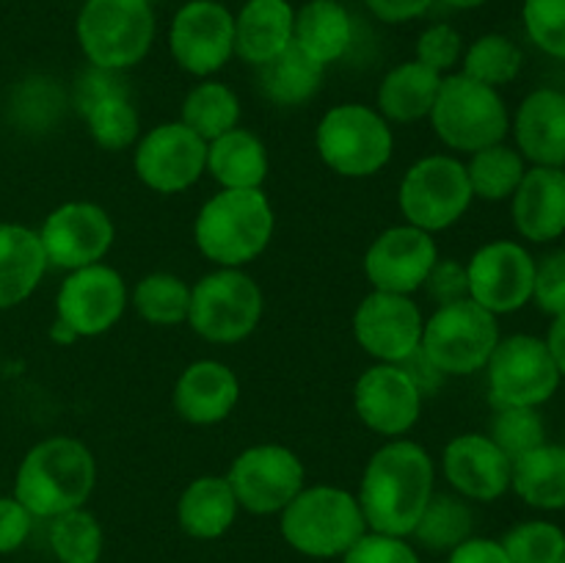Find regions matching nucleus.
Wrapping results in <instances>:
<instances>
[{"label":"nucleus","mask_w":565,"mask_h":563,"mask_svg":"<svg viewBox=\"0 0 565 563\" xmlns=\"http://www.w3.org/2000/svg\"><path fill=\"white\" fill-rule=\"evenodd\" d=\"M436 491V464L414 439H390L364 464L359 506L373 533L408 535Z\"/></svg>","instance_id":"1"},{"label":"nucleus","mask_w":565,"mask_h":563,"mask_svg":"<svg viewBox=\"0 0 565 563\" xmlns=\"http://www.w3.org/2000/svg\"><path fill=\"white\" fill-rule=\"evenodd\" d=\"M276 213L263 188H221L193 219V243L215 268H246L268 248Z\"/></svg>","instance_id":"2"},{"label":"nucleus","mask_w":565,"mask_h":563,"mask_svg":"<svg viewBox=\"0 0 565 563\" xmlns=\"http://www.w3.org/2000/svg\"><path fill=\"white\" fill-rule=\"evenodd\" d=\"M97 484V461L88 445L75 436H47L20 461L14 497L33 519H53L86 506Z\"/></svg>","instance_id":"3"},{"label":"nucleus","mask_w":565,"mask_h":563,"mask_svg":"<svg viewBox=\"0 0 565 563\" xmlns=\"http://www.w3.org/2000/svg\"><path fill=\"white\" fill-rule=\"evenodd\" d=\"M281 539L307 557H342L364 533L362 506L342 486H303L279 513Z\"/></svg>","instance_id":"4"},{"label":"nucleus","mask_w":565,"mask_h":563,"mask_svg":"<svg viewBox=\"0 0 565 563\" xmlns=\"http://www.w3.org/2000/svg\"><path fill=\"white\" fill-rule=\"evenodd\" d=\"M154 28L149 0H86L77 11L75 36L88 66L127 72L149 55Z\"/></svg>","instance_id":"5"},{"label":"nucleus","mask_w":565,"mask_h":563,"mask_svg":"<svg viewBox=\"0 0 565 563\" xmlns=\"http://www.w3.org/2000/svg\"><path fill=\"white\" fill-rule=\"evenodd\" d=\"M315 149L334 174L364 180L386 169L395 155V132L370 105L340 103L320 116Z\"/></svg>","instance_id":"6"},{"label":"nucleus","mask_w":565,"mask_h":563,"mask_svg":"<svg viewBox=\"0 0 565 563\" xmlns=\"http://www.w3.org/2000/svg\"><path fill=\"white\" fill-rule=\"evenodd\" d=\"M428 119L445 147L467 155L505 141L511 130V116L500 88L472 81L463 72L441 77L439 97Z\"/></svg>","instance_id":"7"},{"label":"nucleus","mask_w":565,"mask_h":563,"mask_svg":"<svg viewBox=\"0 0 565 563\" xmlns=\"http://www.w3.org/2000/svg\"><path fill=\"white\" fill-rule=\"evenodd\" d=\"M497 315L472 298L441 304L425 318L419 357L439 375H472L489 364L500 342Z\"/></svg>","instance_id":"8"},{"label":"nucleus","mask_w":565,"mask_h":563,"mask_svg":"<svg viewBox=\"0 0 565 563\" xmlns=\"http://www.w3.org/2000/svg\"><path fill=\"white\" fill-rule=\"evenodd\" d=\"M265 312L259 282L243 268H215L191 287L188 326L215 346L243 342L257 331Z\"/></svg>","instance_id":"9"},{"label":"nucleus","mask_w":565,"mask_h":563,"mask_svg":"<svg viewBox=\"0 0 565 563\" xmlns=\"http://www.w3.org/2000/svg\"><path fill=\"white\" fill-rule=\"evenodd\" d=\"M472 199L467 166L452 155H425L408 166L397 185V208L406 224L430 235L458 224Z\"/></svg>","instance_id":"10"},{"label":"nucleus","mask_w":565,"mask_h":563,"mask_svg":"<svg viewBox=\"0 0 565 563\" xmlns=\"http://www.w3.org/2000/svg\"><path fill=\"white\" fill-rule=\"evenodd\" d=\"M226 480L243 511L270 517L285 511L287 502L307 486V469L296 450L263 442L232 458Z\"/></svg>","instance_id":"11"},{"label":"nucleus","mask_w":565,"mask_h":563,"mask_svg":"<svg viewBox=\"0 0 565 563\" xmlns=\"http://www.w3.org/2000/svg\"><path fill=\"white\" fill-rule=\"evenodd\" d=\"M489 392L494 406H533L550 401L561 384V370L546 340L533 334H511L497 342L489 364Z\"/></svg>","instance_id":"12"},{"label":"nucleus","mask_w":565,"mask_h":563,"mask_svg":"<svg viewBox=\"0 0 565 563\" xmlns=\"http://www.w3.org/2000/svg\"><path fill=\"white\" fill-rule=\"evenodd\" d=\"M169 50L193 77H213L235 59V14L221 0H188L171 17Z\"/></svg>","instance_id":"13"},{"label":"nucleus","mask_w":565,"mask_h":563,"mask_svg":"<svg viewBox=\"0 0 565 563\" xmlns=\"http://www.w3.org/2000/svg\"><path fill=\"white\" fill-rule=\"evenodd\" d=\"M132 169L149 191L182 193L207 174V141L180 119L160 121L136 141Z\"/></svg>","instance_id":"14"},{"label":"nucleus","mask_w":565,"mask_h":563,"mask_svg":"<svg viewBox=\"0 0 565 563\" xmlns=\"http://www.w3.org/2000/svg\"><path fill=\"white\" fill-rule=\"evenodd\" d=\"M50 268L77 270L103 263L116 241V226L108 210L97 202H64L44 219L39 230Z\"/></svg>","instance_id":"15"},{"label":"nucleus","mask_w":565,"mask_h":563,"mask_svg":"<svg viewBox=\"0 0 565 563\" xmlns=\"http://www.w3.org/2000/svg\"><path fill=\"white\" fill-rule=\"evenodd\" d=\"M423 309L412 296L370 290L353 312V337L375 362L403 364L423 342Z\"/></svg>","instance_id":"16"},{"label":"nucleus","mask_w":565,"mask_h":563,"mask_svg":"<svg viewBox=\"0 0 565 563\" xmlns=\"http://www.w3.org/2000/svg\"><path fill=\"white\" fill-rule=\"evenodd\" d=\"M469 298L491 315L519 312L533 298L535 259L522 243L491 241L467 263Z\"/></svg>","instance_id":"17"},{"label":"nucleus","mask_w":565,"mask_h":563,"mask_svg":"<svg viewBox=\"0 0 565 563\" xmlns=\"http://www.w3.org/2000/svg\"><path fill=\"white\" fill-rule=\"evenodd\" d=\"M353 408L364 428L401 439L423 414V386L403 364L375 362L353 384Z\"/></svg>","instance_id":"18"},{"label":"nucleus","mask_w":565,"mask_h":563,"mask_svg":"<svg viewBox=\"0 0 565 563\" xmlns=\"http://www.w3.org/2000/svg\"><path fill=\"white\" fill-rule=\"evenodd\" d=\"M127 309V285L116 268L105 263L86 265L66 274L55 296V318L77 337H99L114 329Z\"/></svg>","instance_id":"19"},{"label":"nucleus","mask_w":565,"mask_h":563,"mask_svg":"<svg viewBox=\"0 0 565 563\" xmlns=\"http://www.w3.org/2000/svg\"><path fill=\"white\" fill-rule=\"evenodd\" d=\"M436 259H439V246L430 232L412 224H397L373 237L364 252L362 268L373 290L414 296L423 290Z\"/></svg>","instance_id":"20"},{"label":"nucleus","mask_w":565,"mask_h":563,"mask_svg":"<svg viewBox=\"0 0 565 563\" xmlns=\"http://www.w3.org/2000/svg\"><path fill=\"white\" fill-rule=\"evenodd\" d=\"M513 461L489 434H458L441 450V472L463 500L494 502L511 489Z\"/></svg>","instance_id":"21"},{"label":"nucleus","mask_w":565,"mask_h":563,"mask_svg":"<svg viewBox=\"0 0 565 563\" xmlns=\"http://www.w3.org/2000/svg\"><path fill=\"white\" fill-rule=\"evenodd\" d=\"M241 401V381L230 364L218 359L191 362L177 379L171 403L174 412L191 425H218L235 412Z\"/></svg>","instance_id":"22"},{"label":"nucleus","mask_w":565,"mask_h":563,"mask_svg":"<svg viewBox=\"0 0 565 563\" xmlns=\"http://www.w3.org/2000/svg\"><path fill=\"white\" fill-rule=\"evenodd\" d=\"M516 149L533 166L563 169L565 163V92L535 88L513 116Z\"/></svg>","instance_id":"23"},{"label":"nucleus","mask_w":565,"mask_h":563,"mask_svg":"<svg viewBox=\"0 0 565 563\" xmlns=\"http://www.w3.org/2000/svg\"><path fill=\"white\" fill-rule=\"evenodd\" d=\"M513 224L522 237L550 243L565 232V171L533 166L513 193Z\"/></svg>","instance_id":"24"},{"label":"nucleus","mask_w":565,"mask_h":563,"mask_svg":"<svg viewBox=\"0 0 565 563\" xmlns=\"http://www.w3.org/2000/svg\"><path fill=\"white\" fill-rule=\"evenodd\" d=\"M292 25L290 0H246L235 14V55L259 70L290 47Z\"/></svg>","instance_id":"25"},{"label":"nucleus","mask_w":565,"mask_h":563,"mask_svg":"<svg viewBox=\"0 0 565 563\" xmlns=\"http://www.w3.org/2000/svg\"><path fill=\"white\" fill-rule=\"evenodd\" d=\"M237 511L241 506L226 475H199L177 500V522L182 533L199 541H215L230 533Z\"/></svg>","instance_id":"26"},{"label":"nucleus","mask_w":565,"mask_h":563,"mask_svg":"<svg viewBox=\"0 0 565 563\" xmlns=\"http://www.w3.org/2000/svg\"><path fill=\"white\" fill-rule=\"evenodd\" d=\"M50 263L39 232L22 224H0V309L33 296Z\"/></svg>","instance_id":"27"},{"label":"nucleus","mask_w":565,"mask_h":563,"mask_svg":"<svg viewBox=\"0 0 565 563\" xmlns=\"http://www.w3.org/2000/svg\"><path fill=\"white\" fill-rule=\"evenodd\" d=\"M439 72L430 66L419 64L417 59L403 61V64L392 66L379 83V94H375V105L379 114L386 121L395 125H412V121L428 119L434 110L436 97H439L441 86Z\"/></svg>","instance_id":"28"},{"label":"nucleus","mask_w":565,"mask_h":563,"mask_svg":"<svg viewBox=\"0 0 565 563\" xmlns=\"http://www.w3.org/2000/svg\"><path fill=\"white\" fill-rule=\"evenodd\" d=\"M270 158L265 141L246 127H232L224 136L207 141V174L221 188H263L268 180Z\"/></svg>","instance_id":"29"},{"label":"nucleus","mask_w":565,"mask_h":563,"mask_svg":"<svg viewBox=\"0 0 565 563\" xmlns=\"http://www.w3.org/2000/svg\"><path fill=\"white\" fill-rule=\"evenodd\" d=\"M292 44L318 64H334L353 44L351 14L340 0H307L296 9Z\"/></svg>","instance_id":"30"},{"label":"nucleus","mask_w":565,"mask_h":563,"mask_svg":"<svg viewBox=\"0 0 565 563\" xmlns=\"http://www.w3.org/2000/svg\"><path fill=\"white\" fill-rule=\"evenodd\" d=\"M511 489L541 511L565 508V445H539L511 467Z\"/></svg>","instance_id":"31"},{"label":"nucleus","mask_w":565,"mask_h":563,"mask_svg":"<svg viewBox=\"0 0 565 563\" xmlns=\"http://www.w3.org/2000/svg\"><path fill=\"white\" fill-rule=\"evenodd\" d=\"M323 75V64H318L303 50L290 44L285 53H279L268 64L259 66V86H263V94L274 105L296 108V105L309 103L318 94Z\"/></svg>","instance_id":"32"},{"label":"nucleus","mask_w":565,"mask_h":563,"mask_svg":"<svg viewBox=\"0 0 565 563\" xmlns=\"http://www.w3.org/2000/svg\"><path fill=\"white\" fill-rule=\"evenodd\" d=\"M180 121L199 138L213 141L241 125V97L226 83L204 77L182 99Z\"/></svg>","instance_id":"33"},{"label":"nucleus","mask_w":565,"mask_h":563,"mask_svg":"<svg viewBox=\"0 0 565 563\" xmlns=\"http://www.w3.org/2000/svg\"><path fill=\"white\" fill-rule=\"evenodd\" d=\"M463 166H467L472 196L486 199V202L511 199L516 193L519 182H522L524 171H527L519 149L508 147L505 141L478 149V152L469 155V163Z\"/></svg>","instance_id":"34"},{"label":"nucleus","mask_w":565,"mask_h":563,"mask_svg":"<svg viewBox=\"0 0 565 563\" xmlns=\"http://www.w3.org/2000/svg\"><path fill=\"white\" fill-rule=\"evenodd\" d=\"M130 304L138 318L149 326H180L188 323L191 309V285L182 276L154 270L141 276L130 293Z\"/></svg>","instance_id":"35"},{"label":"nucleus","mask_w":565,"mask_h":563,"mask_svg":"<svg viewBox=\"0 0 565 563\" xmlns=\"http://www.w3.org/2000/svg\"><path fill=\"white\" fill-rule=\"evenodd\" d=\"M475 517L472 508L467 506L463 497L456 491H434L430 502L425 506L423 517H419L417 528H414V539L434 552H450L467 539H472Z\"/></svg>","instance_id":"36"},{"label":"nucleus","mask_w":565,"mask_h":563,"mask_svg":"<svg viewBox=\"0 0 565 563\" xmlns=\"http://www.w3.org/2000/svg\"><path fill=\"white\" fill-rule=\"evenodd\" d=\"M88 136L105 152H121L141 138V116L132 105L130 92H116L97 99L83 110Z\"/></svg>","instance_id":"37"},{"label":"nucleus","mask_w":565,"mask_h":563,"mask_svg":"<svg viewBox=\"0 0 565 563\" xmlns=\"http://www.w3.org/2000/svg\"><path fill=\"white\" fill-rule=\"evenodd\" d=\"M522 66V50L505 33H483L469 47H463L461 55L463 75L491 88L508 86L511 81H516Z\"/></svg>","instance_id":"38"},{"label":"nucleus","mask_w":565,"mask_h":563,"mask_svg":"<svg viewBox=\"0 0 565 563\" xmlns=\"http://www.w3.org/2000/svg\"><path fill=\"white\" fill-rule=\"evenodd\" d=\"M103 546V524L86 506L50 519V550L61 563H99Z\"/></svg>","instance_id":"39"},{"label":"nucleus","mask_w":565,"mask_h":563,"mask_svg":"<svg viewBox=\"0 0 565 563\" xmlns=\"http://www.w3.org/2000/svg\"><path fill=\"white\" fill-rule=\"evenodd\" d=\"M500 544L511 563H557L565 555V533L546 519L519 522Z\"/></svg>","instance_id":"40"},{"label":"nucleus","mask_w":565,"mask_h":563,"mask_svg":"<svg viewBox=\"0 0 565 563\" xmlns=\"http://www.w3.org/2000/svg\"><path fill=\"white\" fill-rule=\"evenodd\" d=\"M491 439L505 453L511 461H516L524 453L535 450L546 442V425L539 408L533 406H500L491 419Z\"/></svg>","instance_id":"41"},{"label":"nucleus","mask_w":565,"mask_h":563,"mask_svg":"<svg viewBox=\"0 0 565 563\" xmlns=\"http://www.w3.org/2000/svg\"><path fill=\"white\" fill-rule=\"evenodd\" d=\"M522 20L535 47L565 61V0H524Z\"/></svg>","instance_id":"42"},{"label":"nucleus","mask_w":565,"mask_h":563,"mask_svg":"<svg viewBox=\"0 0 565 563\" xmlns=\"http://www.w3.org/2000/svg\"><path fill=\"white\" fill-rule=\"evenodd\" d=\"M463 39L450 22H434L417 39V61L445 75L461 61Z\"/></svg>","instance_id":"43"},{"label":"nucleus","mask_w":565,"mask_h":563,"mask_svg":"<svg viewBox=\"0 0 565 563\" xmlns=\"http://www.w3.org/2000/svg\"><path fill=\"white\" fill-rule=\"evenodd\" d=\"M342 563H423L417 550L403 535L367 533L342 555Z\"/></svg>","instance_id":"44"},{"label":"nucleus","mask_w":565,"mask_h":563,"mask_svg":"<svg viewBox=\"0 0 565 563\" xmlns=\"http://www.w3.org/2000/svg\"><path fill=\"white\" fill-rule=\"evenodd\" d=\"M533 298L544 312L565 315V252H555L535 263Z\"/></svg>","instance_id":"45"},{"label":"nucleus","mask_w":565,"mask_h":563,"mask_svg":"<svg viewBox=\"0 0 565 563\" xmlns=\"http://www.w3.org/2000/svg\"><path fill=\"white\" fill-rule=\"evenodd\" d=\"M423 290L428 293L430 301H436V307L441 304L461 301L469 298V279H467V263H458V259H436V265L430 268L428 279H425Z\"/></svg>","instance_id":"46"},{"label":"nucleus","mask_w":565,"mask_h":563,"mask_svg":"<svg viewBox=\"0 0 565 563\" xmlns=\"http://www.w3.org/2000/svg\"><path fill=\"white\" fill-rule=\"evenodd\" d=\"M33 517L17 497H0V555L17 552L28 541Z\"/></svg>","instance_id":"47"},{"label":"nucleus","mask_w":565,"mask_h":563,"mask_svg":"<svg viewBox=\"0 0 565 563\" xmlns=\"http://www.w3.org/2000/svg\"><path fill=\"white\" fill-rule=\"evenodd\" d=\"M127 92V83L121 81V72L114 70H99V66H88L86 75L77 77L75 83V108L77 114L94 105L97 99L108 97V94Z\"/></svg>","instance_id":"48"},{"label":"nucleus","mask_w":565,"mask_h":563,"mask_svg":"<svg viewBox=\"0 0 565 563\" xmlns=\"http://www.w3.org/2000/svg\"><path fill=\"white\" fill-rule=\"evenodd\" d=\"M434 3L436 0H364L370 14L379 17L386 25H403V22L417 20Z\"/></svg>","instance_id":"49"},{"label":"nucleus","mask_w":565,"mask_h":563,"mask_svg":"<svg viewBox=\"0 0 565 563\" xmlns=\"http://www.w3.org/2000/svg\"><path fill=\"white\" fill-rule=\"evenodd\" d=\"M447 563H511L500 541L494 539H467L456 550L447 552Z\"/></svg>","instance_id":"50"},{"label":"nucleus","mask_w":565,"mask_h":563,"mask_svg":"<svg viewBox=\"0 0 565 563\" xmlns=\"http://www.w3.org/2000/svg\"><path fill=\"white\" fill-rule=\"evenodd\" d=\"M546 348H550L552 359H555L561 379H565V315H557L552 323L550 334H546Z\"/></svg>","instance_id":"51"},{"label":"nucleus","mask_w":565,"mask_h":563,"mask_svg":"<svg viewBox=\"0 0 565 563\" xmlns=\"http://www.w3.org/2000/svg\"><path fill=\"white\" fill-rule=\"evenodd\" d=\"M50 340L61 342V346H72V342H77V340H81V337H77L75 331L70 329V326L61 323V320L55 318L53 326H50Z\"/></svg>","instance_id":"52"},{"label":"nucleus","mask_w":565,"mask_h":563,"mask_svg":"<svg viewBox=\"0 0 565 563\" xmlns=\"http://www.w3.org/2000/svg\"><path fill=\"white\" fill-rule=\"evenodd\" d=\"M445 3L458 11H472V9H480V6H486L489 0H445Z\"/></svg>","instance_id":"53"},{"label":"nucleus","mask_w":565,"mask_h":563,"mask_svg":"<svg viewBox=\"0 0 565 563\" xmlns=\"http://www.w3.org/2000/svg\"><path fill=\"white\" fill-rule=\"evenodd\" d=\"M557 563H565V555H563V557H561V561H557Z\"/></svg>","instance_id":"54"},{"label":"nucleus","mask_w":565,"mask_h":563,"mask_svg":"<svg viewBox=\"0 0 565 563\" xmlns=\"http://www.w3.org/2000/svg\"><path fill=\"white\" fill-rule=\"evenodd\" d=\"M563 171H565V163H563Z\"/></svg>","instance_id":"55"}]
</instances>
